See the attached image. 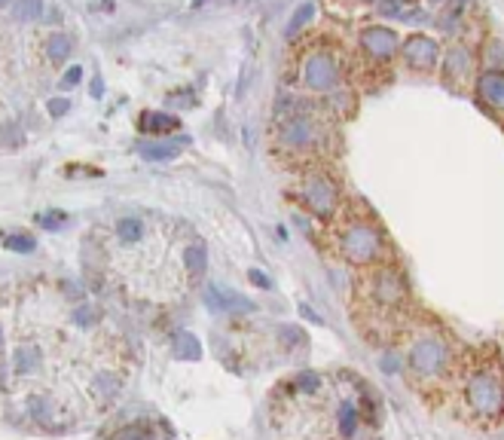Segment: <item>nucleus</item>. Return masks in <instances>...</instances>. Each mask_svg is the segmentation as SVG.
I'll return each mask as SVG.
<instances>
[{"mask_svg": "<svg viewBox=\"0 0 504 440\" xmlns=\"http://www.w3.org/2000/svg\"><path fill=\"white\" fill-rule=\"evenodd\" d=\"M462 416L480 428H492L504 416V361L489 346L462 361Z\"/></svg>", "mask_w": 504, "mask_h": 440, "instance_id": "obj_1", "label": "nucleus"}, {"mask_svg": "<svg viewBox=\"0 0 504 440\" xmlns=\"http://www.w3.org/2000/svg\"><path fill=\"white\" fill-rule=\"evenodd\" d=\"M205 300H208L211 309H220V312H226V315H233V312H254L251 300L242 297V293H235V291H226V288H208Z\"/></svg>", "mask_w": 504, "mask_h": 440, "instance_id": "obj_12", "label": "nucleus"}, {"mask_svg": "<svg viewBox=\"0 0 504 440\" xmlns=\"http://www.w3.org/2000/svg\"><path fill=\"white\" fill-rule=\"evenodd\" d=\"M9 251H18V254H31L34 251V236H22V233H16V236H6V242H4Z\"/></svg>", "mask_w": 504, "mask_h": 440, "instance_id": "obj_25", "label": "nucleus"}, {"mask_svg": "<svg viewBox=\"0 0 504 440\" xmlns=\"http://www.w3.org/2000/svg\"><path fill=\"white\" fill-rule=\"evenodd\" d=\"M101 92H104V82H101V77H95V80H92V95H101Z\"/></svg>", "mask_w": 504, "mask_h": 440, "instance_id": "obj_32", "label": "nucleus"}, {"mask_svg": "<svg viewBox=\"0 0 504 440\" xmlns=\"http://www.w3.org/2000/svg\"><path fill=\"white\" fill-rule=\"evenodd\" d=\"M302 315H306L309 321H321V318H318V315H315V312H312L309 306H302Z\"/></svg>", "mask_w": 504, "mask_h": 440, "instance_id": "obj_33", "label": "nucleus"}, {"mask_svg": "<svg viewBox=\"0 0 504 440\" xmlns=\"http://www.w3.org/2000/svg\"><path fill=\"white\" fill-rule=\"evenodd\" d=\"M208 0H192V9H199V6H205Z\"/></svg>", "mask_w": 504, "mask_h": 440, "instance_id": "obj_34", "label": "nucleus"}, {"mask_svg": "<svg viewBox=\"0 0 504 440\" xmlns=\"http://www.w3.org/2000/svg\"><path fill=\"white\" fill-rule=\"evenodd\" d=\"M336 224V251L348 266L367 269V266L379 263L388 257V242L385 233L370 211L364 205H352V211L333 217Z\"/></svg>", "mask_w": 504, "mask_h": 440, "instance_id": "obj_3", "label": "nucleus"}, {"mask_svg": "<svg viewBox=\"0 0 504 440\" xmlns=\"http://www.w3.org/2000/svg\"><path fill=\"white\" fill-rule=\"evenodd\" d=\"M290 385H293V389H297L300 394H318V389H321V376H318L315 370H302V373L293 376Z\"/></svg>", "mask_w": 504, "mask_h": 440, "instance_id": "obj_21", "label": "nucleus"}, {"mask_svg": "<svg viewBox=\"0 0 504 440\" xmlns=\"http://www.w3.org/2000/svg\"><path fill=\"white\" fill-rule=\"evenodd\" d=\"M27 407H31L37 422H43V425H49L52 422V403H49L46 394H31V398H27Z\"/></svg>", "mask_w": 504, "mask_h": 440, "instance_id": "obj_23", "label": "nucleus"}, {"mask_svg": "<svg viewBox=\"0 0 504 440\" xmlns=\"http://www.w3.org/2000/svg\"><path fill=\"white\" fill-rule=\"evenodd\" d=\"M318 110L312 101H281L275 119V150L300 162H315L333 144L330 123L318 116Z\"/></svg>", "mask_w": 504, "mask_h": 440, "instance_id": "obj_2", "label": "nucleus"}, {"mask_svg": "<svg viewBox=\"0 0 504 440\" xmlns=\"http://www.w3.org/2000/svg\"><path fill=\"white\" fill-rule=\"evenodd\" d=\"M9 4H13V0H0V9H4V6H9Z\"/></svg>", "mask_w": 504, "mask_h": 440, "instance_id": "obj_35", "label": "nucleus"}, {"mask_svg": "<svg viewBox=\"0 0 504 440\" xmlns=\"http://www.w3.org/2000/svg\"><path fill=\"white\" fill-rule=\"evenodd\" d=\"M293 199L318 220H333L339 214V202H343V190L339 181L330 174L324 165L302 162L297 169V183H293Z\"/></svg>", "mask_w": 504, "mask_h": 440, "instance_id": "obj_5", "label": "nucleus"}, {"mask_svg": "<svg viewBox=\"0 0 504 440\" xmlns=\"http://www.w3.org/2000/svg\"><path fill=\"white\" fill-rule=\"evenodd\" d=\"M13 16L18 22H37L43 16V0H13Z\"/></svg>", "mask_w": 504, "mask_h": 440, "instance_id": "obj_19", "label": "nucleus"}, {"mask_svg": "<svg viewBox=\"0 0 504 440\" xmlns=\"http://www.w3.org/2000/svg\"><path fill=\"white\" fill-rule=\"evenodd\" d=\"M428 4H443V0H428Z\"/></svg>", "mask_w": 504, "mask_h": 440, "instance_id": "obj_36", "label": "nucleus"}, {"mask_svg": "<svg viewBox=\"0 0 504 440\" xmlns=\"http://www.w3.org/2000/svg\"><path fill=\"white\" fill-rule=\"evenodd\" d=\"M137 126L150 135H171L180 128V119L174 114H162V110H147V114H141V123Z\"/></svg>", "mask_w": 504, "mask_h": 440, "instance_id": "obj_13", "label": "nucleus"}, {"mask_svg": "<svg viewBox=\"0 0 504 440\" xmlns=\"http://www.w3.org/2000/svg\"><path fill=\"white\" fill-rule=\"evenodd\" d=\"M73 318H77V324H80V327H89L92 321H95V312H92L89 306H80L77 312H73Z\"/></svg>", "mask_w": 504, "mask_h": 440, "instance_id": "obj_30", "label": "nucleus"}, {"mask_svg": "<svg viewBox=\"0 0 504 440\" xmlns=\"http://www.w3.org/2000/svg\"><path fill=\"white\" fill-rule=\"evenodd\" d=\"M357 40H361V52L376 64L391 61L394 55H398V49H400L398 34H394L388 25H367Z\"/></svg>", "mask_w": 504, "mask_h": 440, "instance_id": "obj_9", "label": "nucleus"}, {"mask_svg": "<svg viewBox=\"0 0 504 440\" xmlns=\"http://www.w3.org/2000/svg\"><path fill=\"white\" fill-rule=\"evenodd\" d=\"M339 431L345 437H352L357 431V407L352 401H343V407H339Z\"/></svg>", "mask_w": 504, "mask_h": 440, "instance_id": "obj_22", "label": "nucleus"}, {"mask_svg": "<svg viewBox=\"0 0 504 440\" xmlns=\"http://www.w3.org/2000/svg\"><path fill=\"white\" fill-rule=\"evenodd\" d=\"M364 275V293L361 297L370 302L376 312H382V315H398V312L410 302V288H407V279H403V272L398 266L391 263H373L367 266Z\"/></svg>", "mask_w": 504, "mask_h": 440, "instance_id": "obj_6", "label": "nucleus"}, {"mask_svg": "<svg viewBox=\"0 0 504 440\" xmlns=\"http://www.w3.org/2000/svg\"><path fill=\"white\" fill-rule=\"evenodd\" d=\"M46 110H49V116H64V114L70 110V101H68V98H49Z\"/></svg>", "mask_w": 504, "mask_h": 440, "instance_id": "obj_28", "label": "nucleus"}, {"mask_svg": "<svg viewBox=\"0 0 504 440\" xmlns=\"http://www.w3.org/2000/svg\"><path fill=\"white\" fill-rule=\"evenodd\" d=\"M247 275H251V281H254V284H260V288H269V279H263V275L257 272V269H251Z\"/></svg>", "mask_w": 504, "mask_h": 440, "instance_id": "obj_31", "label": "nucleus"}, {"mask_svg": "<svg viewBox=\"0 0 504 440\" xmlns=\"http://www.w3.org/2000/svg\"><path fill=\"white\" fill-rule=\"evenodd\" d=\"M474 73H477V59L471 46L467 43L449 46L443 55V68H440V77H443L446 86L453 92H465L474 82Z\"/></svg>", "mask_w": 504, "mask_h": 440, "instance_id": "obj_8", "label": "nucleus"}, {"mask_svg": "<svg viewBox=\"0 0 504 440\" xmlns=\"http://www.w3.org/2000/svg\"><path fill=\"white\" fill-rule=\"evenodd\" d=\"M80 80H82V68H80V64H73V68L64 71V77H61V89L80 86Z\"/></svg>", "mask_w": 504, "mask_h": 440, "instance_id": "obj_27", "label": "nucleus"}, {"mask_svg": "<svg viewBox=\"0 0 504 440\" xmlns=\"http://www.w3.org/2000/svg\"><path fill=\"white\" fill-rule=\"evenodd\" d=\"M144 220H137V217H123L116 224V236H119V242L123 245H137L144 238Z\"/></svg>", "mask_w": 504, "mask_h": 440, "instance_id": "obj_17", "label": "nucleus"}, {"mask_svg": "<svg viewBox=\"0 0 504 440\" xmlns=\"http://www.w3.org/2000/svg\"><path fill=\"white\" fill-rule=\"evenodd\" d=\"M455 370V355L449 336L437 324H425L416 330V339L410 346V373L412 382L434 389L437 382H443L449 373Z\"/></svg>", "mask_w": 504, "mask_h": 440, "instance_id": "obj_4", "label": "nucleus"}, {"mask_svg": "<svg viewBox=\"0 0 504 440\" xmlns=\"http://www.w3.org/2000/svg\"><path fill=\"white\" fill-rule=\"evenodd\" d=\"M486 61H489V68H495L498 61H504V43L489 40V46H486Z\"/></svg>", "mask_w": 504, "mask_h": 440, "instance_id": "obj_26", "label": "nucleus"}, {"mask_svg": "<svg viewBox=\"0 0 504 440\" xmlns=\"http://www.w3.org/2000/svg\"><path fill=\"white\" fill-rule=\"evenodd\" d=\"M477 95H480L483 104H489L492 110H501L504 114V71L489 68L486 73H480V77H477Z\"/></svg>", "mask_w": 504, "mask_h": 440, "instance_id": "obj_11", "label": "nucleus"}, {"mask_svg": "<svg viewBox=\"0 0 504 440\" xmlns=\"http://www.w3.org/2000/svg\"><path fill=\"white\" fill-rule=\"evenodd\" d=\"M70 52H73V40H70L68 34H61V31L49 34V40H46V55H49L52 64H61Z\"/></svg>", "mask_w": 504, "mask_h": 440, "instance_id": "obj_16", "label": "nucleus"}, {"mask_svg": "<svg viewBox=\"0 0 504 440\" xmlns=\"http://www.w3.org/2000/svg\"><path fill=\"white\" fill-rule=\"evenodd\" d=\"M315 13H318V6L312 4V0H306V4H300L297 6V13L290 16V25H288V37H293V34H300L302 28H306L312 18H315Z\"/></svg>", "mask_w": 504, "mask_h": 440, "instance_id": "obj_18", "label": "nucleus"}, {"mask_svg": "<svg viewBox=\"0 0 504 440\" xmlns=\"http://www.w3.org/2000/svg\"><path fill=\"white\" fill-rule=\"evenodd\" d=\"M403 61L410 64L412 71H434V64L440 59V43L428 34H412L407 43H403Z\"/></svg>", "mask_w": 504, "mask_h": 440, "instance_id": "obj_10", "label": "nucleus"}, {"mask_svg": "<svg viewBox=\"0 0 504 440\" xmlns=\"http://www.w3.org/2000/svg\"><path fill=\"white\" fill-rule=\"evenodd\" d=\"M0 339H4V330H0Z\"/></svg>", "mask_w": 504, "mask_h": 440, "instance_id": "obj_37", "label": "nucleus"}, {"mask_svg": "<svg viewBox=\"0 0 504 440\" xmlns=\"http://www.w3.org/2000/svg\"><path fill=\"white\" fill-rule=\"evenodd\" d=\"M202 348H199V339L192 334H178V343H174V358H199Z\"/></svg>", "mask_w": 504, "mask_h": 440, "instance_id": "obj_24", "label": "nucleus"}, {"mask_svg": "<svg viewBox=\"0 0 504 440\" xmlns=\"http://www.w3.org/2000/svg\"><path fill=\"white\" fill-rule=\"evenodd\" d=\"M187 144V138H178V141H159V144H144L141 147V156L150 162H159V159H171V156L180 153V147Z\"/></svg>", "mask_w": 504, "mask_h": 440, "instance_id": "obj_15", "label": "nucleus"}, {"mask_svg": "<svg viewBox=\"0 0 504 440\" xmlns=\"http://www.w3.org/2000/svg\"><path fill=\"white\" fill-rule=\"evenodd\" d=\"M119 389H123V382H119V376L113 373H98V379H95V394H101L104 401H113Z\"/></svg>", "mask_w": 504, "mask_h": 440, "instance_id": "obj_20", "label": "nucleus"}, {"mask_svg": "<svg viewBox=\"0 0 504 440\" xmlns=\"http://www.w3.org/2000/svg\"><path fill=\"white\" fill-rule=\"evenodd\" d=\"M40 224L46 229H59V226H64V214H61V211H49V214L40 217Z\"/></svg>", "mask_w": 504, "mask_h": 440, "instance_id": "obj_29", "label": "nucleus"}, {"mask_svg": "<svg viewBox=\"0 0 504 440\" xmlns=\"http://www.w3.org/2000/svg\"><path fill=\"white\" fill-rule=\"evenodd\" d=\"M13 361H16V373H34L37 370V367H43V352H40V348H37L34 343H27V346H18L16 348V358H13Z\"/></svg>", "mask_w": 504, "mask_h": 440, "instance_id": "obj_14", "label": "nucleus"}, {"mask_svg": "<svg viewBox=\"0 0 504 440\" xmlns=\"http://www.w3.org/2000/svg\"><path fill=\"white\" fill-rule=\"evenodd\" d=\"M300 80L312 92H333L343 86V61L330 46H309L300 59Z\"/></svg>", "mask_w": 504, "mask_h": 440, "instance_id": "obj_7", "label": "nucleus"}]
</instances>
